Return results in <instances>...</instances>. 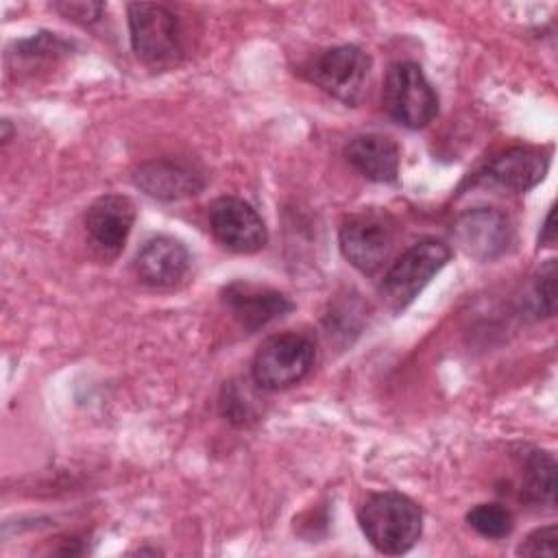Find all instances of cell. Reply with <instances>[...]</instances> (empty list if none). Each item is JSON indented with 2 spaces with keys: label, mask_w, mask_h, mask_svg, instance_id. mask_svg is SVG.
Listing matches in <instances>:
<instances>
[{
  "label": "cell",
  "mask_w": 558,
  "mask_h": 558,
  "mask_svg": "<svg viewBox=\"0 0 558 558\" xmlns=\"http://www.w3.org/2000/svg\"><path fill=\"white\" fill-rule=\"evenodd\" d=\"M360 527L366 541L381 554H405L414 547L423 530L421 508L397 490L371 495L360 512Z\"/></svg>",
  "instance_id": "cell-1"
},
{
  "label": "cell",
  "mask_w": 558,
  "mask_h": 558,
  "mask_svg": "<svg viewBox=\"0 0 558 558\" xmlns=\"http://www.w3.org/2000/svg\"><path fill=\"white\" fill-rule=\"evenodd\" d=\"M316 347L303 333H277L266 338L251 362L253 384L262 390H283L299 384L314 366Z\"/></svg>",
  "instance_id": "cell-2"
},
{
  "label": "cell",
  "mask_w": 558,
  "mask_h": 558,
  "mask_svg": "<svg viewBox=\"0 0 558 558\" xmlns=\"http://www.w3.org/2000/svg\"><path fill=\"white\" fill-rule=\"evenodd\" d=\"M395 240V220L381 209H362L351 214L338 233L344 259L364 275H375L390 259Z\"/></svg>",
  "instance_id": "cell-3"
},
{
  "label": "cell",
  "mask_w": 558,
  "mask_h": 558,
  "mask_svg": "<svg viewBox=\"0 0 558 558\" xmlns=\"http://www.w3.org/2000/svg\"><path fill=\"white\" fill-rule=\"evenodd\" d=\"M384 107L395 122L408 129L427 126L438 113V96L414 61H397L384 83Z\"/></svg>",
  "instance_id": "cell-4"
},
{
  "label": "cell",
  "mask_w": 558,
  "mask_h": 558,
  "mask_svg": "<svg viewBox=\"0 0 558 558\" xmlns=\"http://www.w3.org/2000/svg\"><path fill=\"white\" fill-rule=\"evenodd\" d=\"M129 33L133 52L148 65L174 63L183 52L179 17L166 4H129Z\"/></svg>",
  "instance_id": "cell-5"
},
{
  "label": "cell",
  "mask_w": 558,
  "mask_h": 558,
  "mask_svg": "<svg viewBox=\"0 0 558 558\" xmlns=\"http://www.w3.org/2000/svg\"><path fill=\"white\" fill-rule=\"evenodd\" d=\"M449 257L451 248L438 240H421L412 244L384 275L381 296L395 312L408 307Z\"/></svg>",
  "instance_id": "cell-6"
},
{
  "label": "cell",
  "mask_w": 558,
  "mask_h": 558,
  "mask_svg": "<svg viewBox=\"0 0 558 558\" xmlns=\"http://www.w3.org/2000/svg\"><path fill=\"white\" fill-rule=\"evenodd\" d=\"M305 74L336 100L357 105L368 83L371 57L357 46H333L316 54L305 68Z\"/></svg>",
  "instance_id": "cell-7"
},
{
  "label": "cell",
  "mask_w": 558,
  "mask_h": 558,
  "mask_svg": "<svg viewBox=\"0 0 558 558\" xmlns=\"http://www.w3.org/2000/svg\"><path fill=\"white\" fill-rule=\"evenodd\" d=\"M451 235L469 257L493 262L510 248L512 222L495 207H473L456 218Z\"/></svg>",
  "instance_id": "cell-8"
},
{
  "label": "cell",
  "mask_w": 558,
  "mask_h": 558,
  "mask_svg": "<svg viewBox=\"0 0 558 558\" xmlns=\"http://www.w3.org/2000/svg\"><path fill=\"white\" fill-rule=\"evenodd\" d=\"M214 238L233 253H257L268 242V231L253 205L238 196H220L209 207Z\"/></svg>",
  "instance_id": "cell-9"
},
{
  "label": "cell",
  "mask_w": 558,
  "mask_h": 558,
  "mask_svg": "<svg viewBox=\"0 0 558 558\" xmlns=\"http://www.w3.org/2000/svg\"><path fill=\"white\" fill-rule=\"evenodd\" d=\"M220 299L227 312L246 333H255L257 329L294 310V303L283 292L244 279L225 286Z\"/></svg>",
  "instance_id": "cell-10"
},
{
  "label": "cell",
  "mask_w": 558,
  "mask_h": 558,
  "mask_svg": "<svg viewBox=\"0 0 558 558\" xmlns=\"http://www.w3.org/2000/svg\"><path fill=\"white\" fill-rule=\"evenodd\" d=\"M133 183L157 201H181L205 187L203 172L187 159L161 157L133 170Z\"/></svg>",
  "instance_id": "cell-11"
},
{
  "label": "cell",
  "mask_w": 558,
  "mask_h": 558,
  "mask_svg": "<svg viewBox=\"0 0 558 558\" xmlns=\"http://www.w3.org/2000/svg\"><path fill=\"white\" fill-rule=\"evenodd\" d=\"M135 220V205L129 196L122 194H105L96 198L85 214V229L92 242L109 257H116Z\"/></svg>",
  "instance_id": "cell-12"
},
{
  "label": "cell",
  "mask_w": 558,
  "mask_h": 558,
  "mask_svg": "<svg viewBox=\"0 0 558 558\" xmlns=\"http://www.w3.org/2000/svg\"><path fill=\"white\" fill-rule=\"evenodd\" d=\"M190 270V251L170 235L150 238L135 255L137 277L155 288L179 283Z\"/></svg>",
  "instance_id": "cell-13"
},
{
  "label": "cell",
  "mask_w": 558,
  "mask_h": 558,
  "mask_svg": "<svg viewBox=\"0 0 558 558\" xmlns=\"http://www.w3.org/2000/svg\"><path fill=\"white\" fill-rule=\"evenodd\" d=\"M547 157L534 148H508L493 157L477 174L490 183H497L510 192H527L545 179Z\"/></svg>",
  "instance_id": "cell-14"
},
{
  "label": "cell",
  "mask_w": 558,
  "mask_h": 558,
  "mask_svg": "<svg viewBox=\"0 0 558 558\" xmlns=\"http://www.w3.org/2000/svg\"><path fill=\"white\" fill-rule=\"evenodd\" d=\"M349 163L368 181L392 183L399 177V144L381 133H364L349 142L344 150Z\"/></svg>",
  "instance_id": "cell-15"
},
{
  "label": "cell",
  "mask_w": 558,
  "mask_h": 558,
  "mask_svg": "<svg viewBox=\"0 0 558 558\" xmlns=\"http://www.w3.org/2000/svg\"><path fill=\"white\" fill-rule=\"evenodd\" d=\"M523 495L532 504H556V460L549 451H534L523 471Z\"/></svg>",
  "instance_id": "cell-16"
},
{
  "label": "cell",
  "mask_w": 558,
  "mask_h": 558,
  "mask_svg": "<svg viewBox=\"0 0 558 558\" xmlns=\"http://www.w3.org/2000/svg\"><path fill=\"white\" fill-rule=\"evenodd\" d=\"M466 523L484 538L499 541L510 536L514 519L510 510L501 504H477L466 512Z\"/></svg>",
  "instance_id": "cell-17"
},
{
  "label": "cell",
  "mask_w": 558,
  "mask_h": 558,
  "mask_svg": "<svg viewBox=\"0 0 558 558\" xmlns=\"http://www.w3.org/2000/svg\"><path fill=\"white\" fill-rule=\"evenodd\" d=\"M255 397L251 395V390L238 381H229L222 388V397H220V410L222 414L235 423V425H246L251 421H255L257 416V408H255Z\"/></svg>",
  "instance_id": "cell-18"
},
{
  "label": "cell",
  "mask_w": 558,
  "mask_h": 558,
  "mask_svg": "<svg viewBox=\"0 0 558 558\" xmlns=\"http://www.w3.org/2000/svg\"><path fill=\"white\" fill-rule=\"evenodd\" d=\"M530 303L534 314L554 316L556 312V259H547L532 281Z\"/></svg>",
  "instance_id": "cell-19"
},
{
  "label": "cell",
  "mask_w": 558,
  "mask_h": 558,
  "mask_svg": "<svg viewBox=\"0 0 558 558\" xmlns=\"http://www.w3.org/2000/svg\"><path fill=\"white\" fill-rule=\"evenodd\" d=\"M556 525L538 527L527 538L517 547V554L521 556H556Z\"/></svg>",
  "instance_id": "cell-20"
},
{
  "label": "cell",
  "mask_w": 558,
  "mask_h": 558,
  "mask_svg": "<svg viewBox=\"0 0 558 558\" xmlns=\"http://www.w3.org/2000/svg\"><path fill=\"white\" fill-rule=\"evenodd\" d=\"M54 9L68 20H74L78 24H94L105 13L102 2H59L54 4Z\"/></svg>",
  "instance_id": "cell-21"
},
{
  "label": "cell",
  "mask_w": 558,
  "mask_h": 558,
  "mask_svg": "<svg viewBox=\"0 0 558 558\" xmlns=\"http://www.w3.org/2000/svg\"><path fill=\"white\" fill-rule=\"evenodd\" d=\"M554 235H556V231H554V209H549L547 211V216H545V222H543V233H541V246H551L554 244Z\"/></svg>",
  "instance_id": "cell-22"
}]
</instances>
